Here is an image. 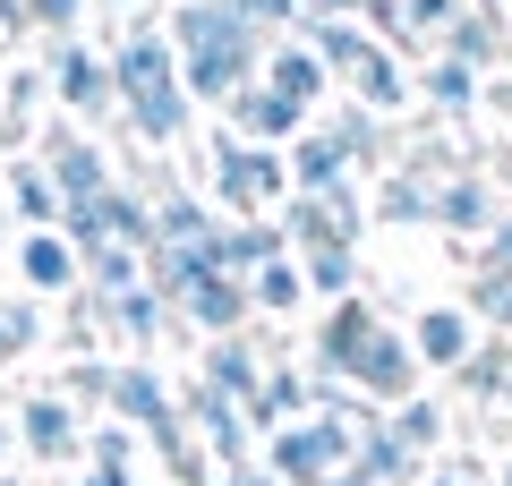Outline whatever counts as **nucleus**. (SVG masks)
I'll return each mask as SVG.
<instances>
[{
  "instance_id": "obj_1",
  "label": "nucleus",
  "mask_w": 512,
  "mask_h": 486,
  "mask_svg": "<svg viewBox=\"0 0 512 486\" xmlns=\"http://www.w3.org/2000/svg\"><path fill=\"white\" fill-rule=\"evenodd\" d=\"M163 35H171V52H180V86H188V103H231L239 86H256V69H265V43H274V35H256L248 18H231L222 0H180Z\"/></svg>"
},
{
  "instance_id": "obj_2",
  "label": "nucleus",
  "mask_w": 512,
  "mask_h": 486,
  "mask_svg": "<svg viewBox=\"0 0 512 486\" xmlns=\"http://www.w3.org/2000/svg\"><path fill=\"white\" fill-rule=\"evenodd\" d=\"M111 77H120V111L128 128L146 145H180L188 137V86H180V52H171L163 18H146V9H128L120 26V52H111Z\"/></svg>"
},
{
  "instance_id": "obj_3",
  "label": "nucleus",
  "mask_w": 512,
  "mask_h": 486,
  "mask_svg": "<svg viewBox=\"0 0 512 486\" xmlns=\"http://www.w3.org/2000/svg\"><path fill=\"white\" fill-rule=\"evenodd\" d=\"M214 188H222V214H231V222H256L274 197H291V162L214 128Z\"/></svg>"
},
{
  "instance_id": "obj_4",
  "label": "nucleus",
  "mask_w": 512,
  "mask_h": 486,
  "mask_svg": "<svg viewBox=\"0 0 512 486\" xmlns=\"http://www.w3.org/2000/svg\"><path fill=\"white\" fill-rule=\"evenodd\" d=\"M350 444H359V427L350 418H291V427L274 435V478L282 486H325V478H342L350 469Z\"/></svg>"
},
{
  "instance_id": "obj_5",
  "label": "nucleus",
  "mask_w": 512,
  "mask_h": 486,
  "mask_svg": "<svg viewBox=\"0 0 512 486\" xmlns=\"http://www.w3.org/2000/svg\"><path fill=\"white\" fill-rule=\"evenodd\" d=\"M43 77H52L60 111H77V120H111V111H120V77H111V52H94L86 35L52 43V60H43Z\"/></svg>"
},
{
  "instance_id": "obj_6",
  "label": "nucleus",
  "mask_w": 512,
  "mask_h": 486,
  "mask_svg": "<svg viewBox=\"0 0 512 486\" xmlns=\"http://www.w3.org/2000/svg\"><path fill=\"white\" fill-rule=\"evenodd\" d=\"M350 393H376V401H410V384H419V350H410V333H393V324H376L359 342V359L342 367Z\"/></svg>"
},
{
  "instance_id": "obj_7",
  "label": "nucleus",
  "mask_w": 512,
  "mask_h": 486,
  "mask_svg": "<svg viewBox=\"0 0 512 486\" xmlns=\"http://www.w3.org/2000/svg\"><path fill=\"white\" fill-rule=\"evenodd\" d=\"M43 171H52L60 205H94V197L111 188L103 145H94V137H77V128H52V137H43Z\"/></svg>"
},
{
  "instance_id": "obj_8",
  "label": "nucleus",
  "mask_w": 512,
  "mask_h": 486,
  "mask_svg": "<svg viewBox=\"0 0 512 486\" xmlns=\"http://www.w3.org/2000/svg\"><path fill=\"white\" fill-rule=\"evenodd\" d=\"M256 77H265L282 103H299V111H316V103H325V86H333V69L316 60V43H308V35H274V43H265V69H256Z\"/></svg>"
},
{
  "instance_id": "obj_9",
  "label": "nucleus",
  "mask_w": 512,
  "mask_h": 486,
  "mask_svg": "<svg viewBox=\"0 0 512 486\" xmlns=\"http://www.w3.org/2000/svg\"><path fill=\"white\" fill-rule=\"evenodd\" d=\"M222 120H231L248 145H291L299 128H308V111H299V103H282V94L265 86V77H256V86H239L231 103H222Z\"/></svg>"
},
{
  "instance_id": "obj_10",
  "label": "nucleus",
  "mask_w": 512,
  "mask_h": 486,
  "mask_svg": "<svg viewBox=\"0 0 512 486\" xmlns=\"http://www.w3.org/2000/svg\"><path fill=\"white\" fill-rule=\"evenodd\" d=\"M274 256H291L282 222H214V239H205V265L239 273V282H248L256 265H274Z\"/></svg>"
},
{
  "instance_id": "obj_11",
  "label": "nucleus",
  "mask_w": 512,
  "mask_h": 486,
  "mask_svg": "<svg viewBox=\"0 0 512 486\" xmlns=\"http://www.w3.org/2000/svg\"><path fill=\"white\" fill-rule=\"evenodd\" d=\"M180 307H188V324H205V333H239V324L256 316V307H248V282L222 273V265H205L197 282L180 290Z\"/></svg>"
},
{
  "instance_id": "obj_12",
  "label": "nucleus",
  "mask_w": 512,
  "mask_h": 486,
  "mask_svg": "<svg viewBox=\"0 0 512 486\" xmlns=\"http://www.w3.org/2000/svg\"><path fill=\"white\" fill-rule=\"evenodd\" d=\"M350 461H359L367 486H419V478H427V461H419V452H410L393 427H376V418H359V444H350Z\"/></svg>"
},
{
  "instance_id": "obj_13",
  "label": "nucleus",
  "mask_w": 512,
  "mask_h": 486,
  "mask_svg": "<svg viewBox=\"0 0 512 486\" xmlns=\"http://www.w3.org/2000/svg\"><path fill=\"white\" fill-rule=\"evenodd\" d=\"M410 350H419V367H461V359L478 350L470 307H419V324H410Z\"/></svg>"
},
{
  "instance_id": "obj_14",
  "label": "nucleus",
  "mask_w": 512,
  "mask_h": 486,
  "mask_svg": "<svg viewBox=\"0 0 512 486\" xmlns=\"http://www.w3.org/2000/svg\"><path fill=\"white\" fill-rule=\"evenodd\" d=\"M350 180V154L333 128H299L291 137V197H325V188Z\"/></svg>"
},
{
  "instance_id": "obj_15",
  "label": "nucleus",
  "mask_w": 512,
  "mask_h": 486,
  "mask_svg": "<svg viewBox=\"0 0 512 486\" xmlns=\"http://www.w3.org/2000/svg\"><path fill=\"white\" fill-rule=\"evenodd\" d=\"M376 307H367L359 299V290H350V299H333V316H325V333H316V376H342V367L350 359H359V342H367V333H376Z\"/></svg>"
},
{
  "instance_id": "obj_16",
  "label": "nucleus",
  "mask_w": 512,
  "mask_h": 486,
  "mask_svg": "<svg viewBox=\"0 0 512 486\" xmlns=\"http://www.w3.org/2000/svg\"><path fill=\"white\" fill-rule=\"evenodd\" d=\"M350 103H367L376 120H384V111H402V103H410V77H402V60L384 52L376 35H367V52L350 60Z\"/></svg>"
},
{
  "instance_id": "obj_17",
  "label": "nucleus",
  "mask_w": 512,
  "mask_h": 486,
  "mask_svg": "<svg viewBox=\"0 0 512 486\" xmlns=\"http://www.w3.org/2000/svg\"><path fill=\"white\" fill-rule=\"evenodd\" d=\"M18 435H26L35 461H69V452H77V418H69V401H60V393L18 401Z\"/></svg>"
},
{
  "instance_id": "obj_18",
  "label": "nucleus",
  "mask_w": 512,
  "mask_h": 486,
  "mask_svg": "<svg viewBox=\"0 0 512 486\" xmlns=\"http://www.w3.org/2000/svg\"><path fill=\"white\" fill-rule=\"evenodd\" d=\"M18 273H26V290L52 299V290L77 282V248H69L60 231H26V239H18Z\"/></svg>"
},
{
  "instance_id": "obj_19",
  "label": "nucleus",
  "mask_w": 512,
  "mask_h": 486,
  "mask_svg": "<svg viewBox=\"0 0 512 486\" xmlns=\"http://www.w3.org/2000/svg\"><path fill=\"white\" fill-rule=\"evenodd\" d=\"M444 60H470V69L504 60V9H470V0H461V18L444 26Z\"/></svg>"
},
{
  "instance_id": "obj_20",
  "label": "nucleus",
  "mask_w": 512,
  "mask_h": 486,
  "mask_svg": "<svg viewBox=\"0 0 512 486\" xmlns=\"http://www.w3.org/2000/svg\"><path fill=\"white\" fill-rule=\"evenodd\" d=\"M436 222H444V231H495V188L478 180V171L444 180L436 188Z\"/></svg>"
},
{
  "instance_id": "obj_21",
  "label": "nucleus",
  "mask_w": 512,
  "mask_h": 486,
  "mask_svg": "<svg viewBox=\"0 0 512 486\" xmlns=\"http://www.w3.org/2000/svg\"><path fill=\"white\" fill-rule=\"evenodd\" d=\"M282 239L316 256V248H350V239H359V231H350V222L333 214L325 197H291V214H282Z\"/></svg>"
},
{
  "instance_id": "obj_22",
  "label": "nucleus",
  "mask_w": 512,
  "mask_h": 486,
  "mask_svg": "<svg viewBox=\"0 0 512 486\" xmlns=\"http://www.w3.org/2000/svg\"><path fill=\"white\" fill-rule=\"evenodd\" d=\"M94 214H103V239H120V248H137V256L154 248V205L137 197V188H103Z\"/></svg>"
},
{
  "instance_id": "obj_23",
  "label": "nucleus",
  "mask_w": 512,
  "mask_h": 486,
  "mask_svg": "<svg viewBox=\"0 0 512 486\" xmlns=\"http://www.w3.org/2000/svg\"><path fill=\"white\" fill-rule=\"evenodd\" d=\"M188 418L205 427V444H214L222 461H239V452H248V418H239V401H222L214 384H197V393H188Z\"/></svg>"
},
{
  "instance_id": "obj_24",
  "label": "nucleus",
  "mask_w": 512,
  "mask_h": 486,
  "mask_svg": "<svg viewBox=\"0 0 512 486\" xmlns=\"http://www.w3.org/2000/svg\"><path fill=\"white\" fill-rule=\"evenodd\" d=\"M205 384H214L222 401H239V410L256 401V384H265V376H256V359H248V342H239V333H222V342L205 350Z\"/></svg>"
},
{
  "instance_id": "obj_25",
  "label": "nucleus",
  "mask_w": 512,
  "mask_h": 486,
  "mask_svg": "<svg viewBox=\"0 0 512 486\" xmlns=\"http://www.w3.org/2000/svg\"><path fill=\"white\" fill-rule=\"evenodd\" d=\"M299 299H308V273H299L291 256H274V265L248 273V307H256V316H291Z\"/></svg>"
},
{
  "instance_id": "obj_26",
  "label": "nucleus",
  "mask_w": 512,
  "mask_h": 486,
  "mask_svg": "<svg viewBox=\"0 0 512 486\" xmlns=\"http://www.w3.org/2000/svg\"><path fill=\"white\" fill-rule=\"evenodd\" d=\"M111 324H120L128 342H163V324H171V299L137 282V290H120V299H111Z\"/></svg>"
},
{
  "instance_id": "obj_27",
  "label": "nucleus",
  "mask_w": 512,
  "mask_h": 486,
  "mask_svg": "<svg viewBox=\"0 0 512 486\" xmlns=\"http://www.w3.org/2000/svg\"><path fill=\"white\" fill-rule=\"evenodd\" d=\"M9 197H18V214L35 222V231H52V222H60V188H52L43 162H18V171H9Z\"/></svg>"
},
{
  "instance_id": "obj_28",
  "label": "nucleus",
  "mask_w": 512,
  "mask_h": 486,
  "mask_svg": "<svg viewBox=\"0 0 512 486\" xmlns=\"http://www.w3.org/2000/svg\"><path fill=\"white\" fill-rule=\"evenodd\" d=\"M419 86H427V103H436V111H470L478 103V69H470V60H427V77H419Z\"/></svg>"
},
{
  "instance_id": "obj_29",
  "label": "nucleus",
  "mask_w": 512,
  "mask_h": 486,
  "mask_svg": "<svg viewBox=\"0 0 512 486\" xmlns=\"http://www.w3.org/2000/svg\"><path fill=\"white\" fill-rule=\"evenodd\" d=\"M299 410H308V384H299V376H265L239 418H248V427H282V418H299Z\"/></svg>"
},
{
  "instance_id": "obj_30",
  "label": "nucleus",
  "mask_w": 512,
  "mask_h": 486,
  "mask_svg": "<svg viewBox=\"0 0 512 486\" xmlns=\"http://www.w3.org/2000/svg\"><path fill=\"white\" fill-rule=\"evenodd\" d=\"M86 265H94V290H103V299H120V290H137V265H146V256L120 248V239H103V248H86Z\"/></svg>"
},
{
  "instance_id": "obj_31",
  "label": "nucleus",
  "mask_w": 512,
  "mask_h": 486,
  "mask_svg": "<svg viewBox=\"0 0 512 486\" xmlns=\"http://www.w3.org/2000/svg\"><path fill=\"white\" fill-rule=\"evenodd\" d=\"M376 222H436V188H419V180H384Z\"/></svg>"
},
{
  "instance_id": "obj_32",
  "label": "nucleus",
  "mask_w": 512,
  "mask_h": 486,
  "mask_svg": "<svg viewBox=\"0 0 512 486\" xmlns=\"http://www.w3.org/2000/svg\"><path fill=\"white\" fill-rule=\"evenodd\" d=\"M299 273H308V290H325V299H350V282H359L350 248H316V256H299Z\"/></svg>"
},
{
  "instance_id": "obj_33",
  "label": "nucleus",
  "mask_w": 512,
  "mask_h": 486,
  "mask_svg": "<svg viewBox=\"0 0 512 486\" xmlns=\"http://www.w3.org/2000/svg\"><path fill=\"white\" fill-rule=\"evenodd\" d=\"M393 435H402L410 452H436L444 444V410L436 401H402V410H393Z\"/></svg>"
},
{
  "instance_id": "obj_34",
  "label": "nucleus",
  "mask_w": 512,
  "mask_h": 486,
  "mask_svg": "<svg viewBox=\"0 0 512 486\" xmlns=\"http://www.w3.org/2000/svg\"><path fill=\"white\" fill-rule=\"evenodd\" d=\"M231 18H248L256 35H299V0H222Z\"/></svg>"
},
{
  "instance_id": "obj_35",
  "label": "nucleus",
  "mask_w": 512,
  "mask_h": 486,
  "mask_svg": "<svg viewBox=\"0 0 512 486\" xmlns=\"http://www.w3.org/2000/svg\"><path fill=\"white\" fill-rule=\"evenodd\" d=\"M478 316H487L495 333H512V273H504V265L478 273Z\"/></svg>"
},
{
  "instance_id": "obj_36",
  "label": "nucleus",
  "mask_w": 512,
  "mask_h": 486,
  "mask_svg": "<svg viewBox=\"0 0 512 486\" xmlns=\"http://www.w3.org/2000/svg\"><path fill=\"white\" fill-rule=\"evenodd\" d=\"M26 9H35V26H43L52 43H69L77 26H86V0H26Z\"/></svg>"
},
{
  "instance_id": "obj_37",
  "label": "nucleus",
  "mask_w": 512,
  "mask_h": 486,
  "mask_svg": "<svg viewBox=\"0 0 512 486\" xmlns=\"http://www.w3.org/2000/svg\"><path fill=\"white\" fill-rule=\"evenodd\" d=\"M402 18H410V35H444L461 18V0H402Z\"/></svg>"
},
{
  "instance_id": "obj_38",
  "label": "nucleus",
  "mask_w": 512,
  "mask_h": 486,
  "mask_svg": "<svg viewBox=\"0 0 512 486\" xmlns=\"http://www.w3.org/2000/svg\"><path fill=\"white\" fill-rule=\"evenodd\" d=\"M359 18L376 26V35H393V43H410V18H402V0H359Z\"/></svg>"
},
{
  "instance_id": "obj_39",
  "label": "nucleus",
  "mask_w": 512,
  "mask_h": 486,
  "mask_svg": "<svg viewBox=\"0 0 512 486\" xmlns=\"http://www.w3.org/2000/svg\"><path fill=\"white\" fill-rule=\"evenodd\" d=\"M111 376H120V367H94V359H77V367H69V393H86V401H111Z\"/></svg>"
},
{
  "instance_id": "obj_40",
  "label": "nucleus",
  "mask_w": 512,
  "mask_h": 486,
  "mask_svg": "<svg viewBox=\"0 0 512 486\" xmlns=\"http://www.w3.org/2000/svg\"><path fill=\"white\" fill-rule=\"evenodd\" d=\"M128 452H137V435H128V427H103V435H94V461H103V469H128Z\"/></svg>"
},
{
  "instance_id": "obj_41",
  "label": "nucleus",
  "mask_w": 512,
  "mask_h": 486,
  "mask_svg": "<svg viewBox=\"0 0 512 486\" xmlns=\"http://www.w3.org/2000/svg\"><path fill=\"white\" fill-rule=\"evenodd\" d=\"M0 316H9V333H18V342H26V350H35V342H43V316H35V299H9V307H0Z\"/></svg>"
},
{
  "instance_id": "obj_42",
  "label": "nucleus",
  "mask_w": 512,
  "mask_h": 486,
  "mask_svg": "<svg viewBox=\"0 0 512 486\" xmlns=\"http://www.w3.org/2000/svg\"><path fill=\"white\" fill-rule=\"evenodd\" d=\"M325 18H359V0H299V26H325Z\"/></svg>"
},
{
  "instance_id": "obj_43",
  "label": "nucleus",
  "mask_w": 512,
  "mask_h": 486,
  "mask_svg": "<svg viewBox=\"0 0 512 486\" xmlns=\"http://www.w3.org/2000/svg\"><path fill=\"white\" fill-rule=\"evenodd\" d=\"M419 486H487V478H478V461H444V469H427Z\"/></svg>"
},
{
  "instance_id": "obj_44",
  "label": "nucleus",
  "mask_w": 512,
  "mask_h": 486,
  "mask_svg": "<svg viewBox=\"0 0 512 486\" xmlns=\"http://www.w3.org/2000/svg\"><path fill=\"white\" fill-rule=\"evenodd\" d=\"M487 265L512 273V214H495V231H487Z\"/></svg>"
},
{
  "instance_id": "obj_45",
  "label": "nucleus",
  "mask_w": 512,
  "mask_h": 486,
  "mask_svg": "<svg viewBox=\"0 0 512 486\" xmlns=\"http://www.w3.org/2000/svg\"><path fill=\"white\" fill-rule=\"evenodd\" d=\"M26 26H35V9L26 0H0V35H26Z\"/></svg>"
},
{
  "instance_id": "obj_46",
  "label": "nucleus",
  "mask_w": 512,
  "mask_h": 486,
  "mask_svg": "<svg viewBox=\"0 0 512 486\" xmlns=\"http://www.w3.org/2000/svg\"><path fill=\"white\" fill-rule=\"evenodd\" d=\"M18 350H26V342H18V333H9V316H0V359H18Z\"/></svg>"
},
{
  "instance_id": "obj_47",
  "label": "nucleus",
  "mask_w": 512,
  "mask_h": 486,
  "mask_svg": "<svg viewBox=\"0 0 512 486\" xmlns=\"http://www.w3.org/2000/svg\"><path fill=\"white\" fill-rule=\"evenodd\" d=\"M487 103H495V111H504V120H512V86H495V94H487Z\"/></svg>"
},
{
  "instance_id": "obj_48",
  "label": "nucleus",
  "mask_w": 512,
  "mask_h": 486,
  "mask_svg": "<svg viewBox=\"0 0 512 486\" xmlns=\"http://www.w3.org/2000/svg\"><path fill=\"white\" fill-rule=\"evenodd\" d=\"M325 486H367V478H359V469H342V478H325Z\"/></svg>"
},
{
  "instance_id": "obj_49",
  "label": "nucleus",
  "mask_w": 512,
  "mask_h": 486,
  "mask_svg": "<svg viewBox=\"0 0 512 486\" xmlns=\"http://www.w3.org/2000/svg\"><path fill=\"white\" fill-rule=\"evenodd\" d=\"M0 469H9V427H0Z\"/></svg>"
},
{
  "instance_id": "obj_50",
  "label": "nucleus",
  "mask_w": 512,
  "mask_h": 486,
  "mask_svg": "<svg viewBox=\"0 0 512 486\" xmlns=\"http://www.w3.org/2000/svg\"><path fill=\"white\" fill-rule=\"evenodd\" d=\"M504 60H512V26H504Z\"/></svg>"
},
{
  "instance_id": "obj_51",
  "label": "nucleus",
  "mask_w": 512,
  "mask_h": 486,
  "mask_svg": "<svg viewBox=\"0 0 512 486\" xmlns=\"http://www.w3.org/2000/svg\"><path fill=\"white\" fill-rule=\"evenodd\" d=\"M504 486H512V461H504Z\"/></svg>"
},
{
  "instance_id": "obj_52",
  "label": "nucleus",
  "mask_w": 512,
  "mask_h": 486,
  "mask_svg": "<svg viewBox=\"0 0 512 486\" xmlns=\"http://www.w3.org/2000/svg\"><path fill=\"white\" fill-rule=\"evenodd\" d=\"M0 486H18V478H0Z\"/></svg>"
},
{
  "instance_id": "obj_53",
  "label": "nucleus",
  "mask_w": 512,
  "mask_h": 486,
  "mask_svg": "<svg viewBox=\"0 0 512 486\" xmlns=\"http://www.w3.org/2000/svg\"><path fill=\"white\" fill-rule=\"evenodd\" d=\"M504 18H512V0H504Z\"/></svg>"
}]
</instances>
